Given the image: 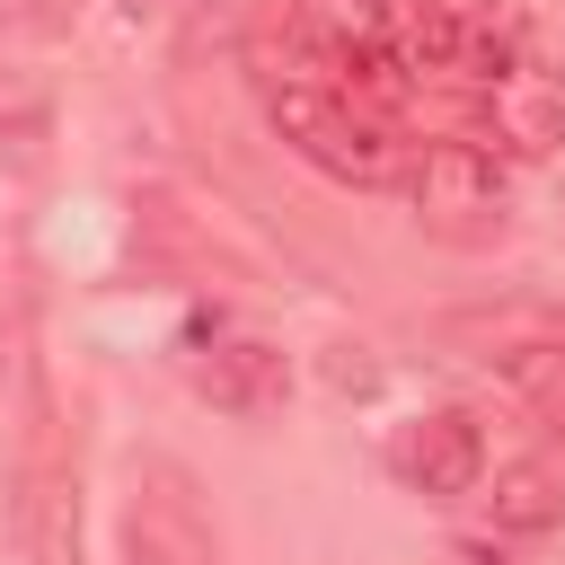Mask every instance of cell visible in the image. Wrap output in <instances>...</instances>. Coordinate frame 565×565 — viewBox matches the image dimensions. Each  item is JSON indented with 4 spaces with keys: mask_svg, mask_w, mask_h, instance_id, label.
I'll use <instances>...</instances> for the list:
<instances>
[{
    "mask_svg": "<svg viewBox=\"0 0 565 565\" xmlns=\"http://www.w3.org/2000/svg\"><path fill=\"white\" fill-rule=\"evenodd\" d=\"M265 115H274V132H282L318 177H335V185H397V177L415 168V150L397 141V124L371 115V106H353L344 88L265 79Z\"/></svg>",
    "mask_w": 565,
    "mask_h": 565,
    "instance_id": "1",
    "label": "cell"
},
{
    "mask_svg": "<svg viewBox=\"0 0 565 565\" xmlns=\"http://www.w3.org/2000/svg\"><path fill=\"white\" fill-rule=\"evenodd\" d=\"M406 194H415V212H424L441 238H486V230H503L512 168H503L494 141H468V132H459V141H424V150H415Z\"/></svg>",
    "mask_w": 565,
    "mask_h": 565,
    "instance_id": "2",
    "label": "cell"
},
{
    "mask_svg": "<svg viewBox=\"0 0 565 565\" xmlns=\"http://www.w3.org/2000/svg\"><path fill=\"white\" fill-rule=\"evenodd\" d=\"M388 468H397L406 494L459 503V494H477V477H486V433H477V415H459V406L415 415V424L388 441Z\"/></svg>",
    "mask_w": 565,
    "mask_h": 565,
    "instance_id": "3",
    "label": "cell"
},
{
    "mask_svg": "<svg viewBox=\"0 0 565 565\" xmlns=\"http://www.w3.org/2000/svg\"><path fill=\"white\" fill-rule=\"evenodd\" d=\"M486 115H494V141L503 150H521V159L556 150L565 141V62H547V53L521 44V62L486 88Z\"/></svg>",
    "mask_w": 565,
    "mask_h": 565,
    "instance_id": "4",
    "label": "cell"
},
{
    "mask_svg": "<svg viewBox=\"0 0 565 565\" xmlns=\"http://www.w3.org/2000/svg\"><path fill=\"white\" fill-rule=\"evenodd\" d=\"M194 388H203L221 415L256 424V415H274V406L291 397V362H282L265 335H212V344L194 353Z\"/></svg>",
    "mask_w": 565,
    "mask_h": 565,
    "instance_id": "5",
    "label": "cell"
},
{
    "mask_svg": "<svg viewBox=\"0 0 565 565\" xmlns=\"http://www.w3.org/2000/svg\"><path fill=\"white\" fill-rule=\"evenodd\" d=\"M486 512H494V530L539 539V530H556V521H565V477H556L547 459H512V468H494Z\"/></svg>",
    "mask_w": 565,
    "mask_h": 565,
    "instance_id": "6",
    "label": "cell"
},
{
    "mask_svg": "<svg viewBox=\"0 0 565 565\" xmlns=\"http://www.w3.org/2000/svg\"><path fill=\"white\" fill-rule=\"evenodd\" d=\"M397 18L406 0H309V26L327 35V53H397Z\"/></svg>",
    "mask_w": 565,
    "mask_h": 565,
    "instance_id": "7",
    "label": "cell"
},
{
    "mask_svg": "<svg viewBox=\"0 0 565 565\" xmlns=\"http://www.w3.org/2000/svg\"><path fill=\"white\" fill-rule=\"evenodd\" d=\"M503 371H512V388H521L547 424H565V344H521Z\"/></svg>",
    "mask_w": 565,
    "mask_h": 565,
    "instance_id": "8",
    "label": "cell"
}]
</instances>
